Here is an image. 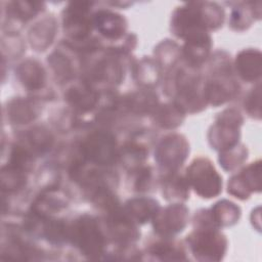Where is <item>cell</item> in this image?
Returning <instances> with one entry per match:
<instances>
[{
    "label": "cell",
    "instance_id": "cell-34",
    "mask_svg": "<svg viewBox=\"0 0 262 262\" xmlns=\"http://www.w3.org/2000/svg\"><path fill=\"white\" fill-rule=\"evenodd\" d=\"M150 255L160 260H185L183 249L174 242H159L149 248Z\"/></svg>",
    "mask_w": 262,
    "mask_h": 262
},
{
    "label": "cell",
    "instance_id": "cell-22",
    "mask_svg": "<svg viewBox=\"0 0 262 262\" xmlns=\"http://www.w3.org/2000/svg\"><path fill=\"white\" fill-rule=\"evenodd\" d=\"M261 2H241L232 7L229 26L234 31L248 30L261 15Z\"/></svg>",
    "mask_w": 262,
    "mask_h": 262
},
{
    "label": "cell",
    "instance_id": "cell-39",
    "mask_svg": "<svg viewBox=\"0 0 262 262\" xmlns=\"http://www.w3.org/2000/svg\"><path fill=\"white\" fill-rule=\"evenodd\" d=\"M135 177H134V183L133 188L136 191L144 192L149 190V188L152 185V170L149 166H140L139 168L134 170Z\"/></svg>",
    "mask_w": 262,
    "mask_h": 262
},
{
    "label": "cell",
    "instance_id": "cell-32",
    "mask_svg": "<svg viewBox=\"0 0 262 262\" xmlns=\"http://www.w3.org/2000/svg\"><path fill=\"white\" fill-rule=\"evenodd\" d=\"M27 183L26 172L13 166L7 165L1 170V187L3 191L15 192Z\"/></svg>",
    "mask_w": 262,
    "mask_h": 262
},
{
    "label": "cell",
    "instance_id": "cell-2",
    "mask_svg": "<svg viewBox=\"0 0 262 262\" xmlns=\"http://www.w3.org/2000/svg\"><path fill=\"white\" fill-rule=\"evenodd\" d=\"M69 241L90 259H98L103 254V233L97 220L90 215L80 216L69 226Z\"/></svg>",
    "mask_w": 262,
    "mask_h": 262
},
{
    "label": "cell",
    "instance_id": "cell-1",
    "mask_svg": "<svg viewBox=\"0 0 262 262\" xmlns=\"http://www.w3.org/2000/svg\"><path fill=\"white\" fill-rule=\"evenodd\" d=\"M224 21L223 8L214 2H189L178 7L171 17L172 33L182 39L188 36L217 30Z\"/></svg>",
    "mask_w": 262,
    "mask_h": 262
},
{
    "label": "cell",
    "instance_id": "cell-36",
    "mask_svg": "<svg viewBox=\"0 0 262 262\" xmlns=\"http://www.w3.org/2000/svg\"><path fill=\"white\" fill-rule=\"evenodd\" d=\"M44 4L36 1H14L9 3V14L18 21H27L40 12Z\"/></svg>",
    "mask_w": 262,
    "mask_h": 262
},
{
    "label": "cell",
    "instance_id": "cell-37",
    "mask_svg": "<svg viewBox=\"0 0 262 262\" xmlns=\"http://www.w3.org/2000/svg\"><path fill=\"white\" fill-rule=\"evenodd\" d=\"M34 164L33 155L32 151L24 146V145H14L9 158V164L10 166H13L17 169H20L25 171L26 173L29 172Z\"/></svg>",
    "mask_w": 262,
    "mask_h": 262
},
{
    "label": "cell",
    "instance_id": "cell-17",
    "mask_svg": "<svg viewBox=\"0 0 262 262\" xmlns=\"http://www.w3.org/2000/svg\"><path fill=\"white\" fill-rule=\"evenodd\" d=\"M69 200L67 195L56 187L46 189L38 196L32 205V212L41 217L48 218L68 207Z\"/></svg>",
    "mask_w": 262,
    "mask_h": 262
},
{
    "label": "cell",
    "instance_id": "cell-15",
    "mask_svg": "<svg viewBox=\"0 0 262 262\" xmlns=\"http://www.w3.org/2000/svg\"><path fill=\"white\" fill-rule=\"evenodd\" d=\"M261 51L254 48H247L238 52L234 66L242 80L248 83L259 81L261 78Z\"/></svg>",
    "mask_w": 262,
    "mask_h": 262
},
{
    "label": "cell",
    "instance_id": "cell-20",
    "mask_svg": "<svg viewBox=\"0 0 262 262\" xmlns=\"http://www.w3.org/2000/svg\"><path fill=\"white\" fill-rule=\"evenodd\" d=\"M160 210L159 203L150 198H135L126 202L124 212L135 223L144 224L152 220Z\"/></svg>",
    "mask_w": 262,
    "mask_h": 262
},
{
    "label": "cell",
    "instance_id": "cell-21",
    "mask_svg": "<svg viewBox=\"0 0 262 262\" xmlns=\"http://www.w3.org/2000/svg\"><path fill=\"white\" fill-rule=\"evenodd\" d=\"M19 82L29 90H40L46 82V72L42 64L35 59H27L16 68Z\"/></svg>",
    "mask_w": 262,
    "mask_h": 262
},
{
    "label": "cell",
    "instance_id": "cell-12",
    "mask_svg": "<svg viewBox=\"0 0 262 262\" xmlns=\"http://www.w3.org/2000/svg\"><path fill=\"white\" fill-rule=\"evenodd\" d=\"M107 228L111 235L120 243H133L140 236L135 222H133L120 208L108 213Z\"/></svg>",
    "mask_w": 262,
    "mask_h": 262
},
{
    "label": "cell",
    "instance_id": "cell-27",
    "mask_svg": "<svg viewBox=\"0 0 262 262\" xmlns=\"http://www.w3.org/2000/svg\"><path fill=\"white\" fill-rule=\"evenodd\" d=\"M48 63L54 73L55 79L60 83L68 82L75 76V62L70 58L69 54L59 49L48 56Z\"/></svg>",
    "mask_w": 262,
    "mask_h": 262
},
{
    "label": "cell",
    "instance_id": "cell-23",
    "mask_svg": "<svg viewBox=\"0 0 262 262\" xmlns=\"http://www.w3.org/2000/svg\"><path fill=\"white\" fill-rule=\"evenodd\" d=\"M126 108L134 114L145 115L154 113L158 106V95L151 90H141L134 92L123 100Z\"/></svg>",
    "mask_w": 262,
    "mask_h": 262
},
{
    "label": "cell",
    "instance_id": "cell-16",
    "mask_svg": "<svg viewBox=\"0 0 262 262\" xmlns=\"http://www.w3.org/2000/svg\"><path fill=\"white\" fill-rule=\"evenodd\" d=\"M57 31L54 16H45L37 21L29 31L28 39L31 47L36 51H44L53 42Z\"/></svg>",
    "mask_w": 262,
    "mask_h": 262
},
{
    "label": "cell",
    "instance_id": "cell-7",
    "mask_svg": "<svg viewBox=\"0 0 262 262\" xmlns=\"http://www.w3.org/2000/svg\"><path fill=\"white\" fill-rule=\"evenodd\" d=\"M189 152L186 138L178 133L164 136L158 143L155 160L166 172L175 173L185 162Z\"/></svg>",
    "mask_w": 262,
    "mask_h": 262
},
{
    "label": "cell",
    "instance_id": "cell-5",
    "mask_svg": "<svg viewBox=\"0 0 262 262\" xmlns=\"http://www.w3.org/2000/svg\"><path fill=\"white\" fill-rule=\"evenodd\" d=\"M186 180L203 199H212L222 191V177L207 158L194 159L186 172Z\"/></svg>",
    "mask_w": 262,
    "mask_h": 262
},
{
    "label": "cell",
    "instance_id": "cell-33",
    "mask_svg": "<svg viewBox=\"0 0 262 262\" xmlns=\"http://www.w3.org/2000/svg\"><path fill=\"white\" fill-rule=\"evenodd\" d=\"M248 159V149L244 144H236L222 150L219 156L220 166L225 171H232L241 166Z\"/></svg>",
    "mask_w": 262,
    "mask_h": 262
},
{
    "label": "cell",
    "instance_id": "cell-30",
    "mask_svg": "<svg viewBox=\"0 0 262 262\" xmlns=\"http://www.w3.org/2000/svg\"><path fill=\"white\" fill-rule=\"evenodd\" d=\"M160 67L150 58H142L134 68V78L143 87H154L160 80Z\"/></svg>",
    "mask_w": 262,
    "mask_h": 262
},
{
    "label": "cell",
    "instance_id": "cell-24",
    "mask_svg": "<svg viewBox=\"0 0 262 262\" xmlns=\"http://www.w3.org/2000/svg\"><path fill=\"white\" fill-rule=\"evenodd\" d=\"M155 123L164 129H174L182 124L185 113L175 103L158 105L152 113Z\"/></svg>",
    "mask_w": 262,
    "mask_h": 262
},
{
    "label": "cell",
    "instance_id": "cell-31",
    "mask_svg": "<svg viewBox=\"0 0 262 262\" xmlns=\"http://www.w3.org/2000/svg\"><path fill=\"white\" fill-rule=\"evenodd\" d=\"M181 54L179 46L171 40H163L155 48L156 62L160 69H170L178 60Z\"/></svg>",
    "mask_w": 262,
    "mask_h": 262
},
{
    "label": "cell",
    "instance_id": "cell-14",
    "mask_svg": "<svg viewBox=\"0 0 262 262\" xmlns=\"http://www.w3.org/2000/svg\"><path fill=\"white\" fill-rule=\"evenodd\" d=\"M64 98L75 110L84 113L92 111L99 101L98 92L87 82L70 86L64 93Z\"/></svg>",
    "mask_w": 262,
    "mask_h": 262
},
{
    "label": "cell",
    "instance_id": "cell-10",
    "mask_svg": "<svg viewBox=\"0 0 262 262\" xmlns=\"http://www.w3.org/2000/svg\"><path fill=\"white\" fill-rule=\"evenodd\" d=\"M207 81L203 88V95L207 103L218 106L232 99L238 92V85L226 73Z\"/></svg>",
    "mask_w": 262,
    "mask_h": 262
},
{
    "label": "cell",
    "instance_id": "cell-18",
    "mask_svg": "<svg viewBox=\"0 0 262 262\" xmlns=\"http://www.w3.org/2000/svg\"><path fill=\"white\" fill-rule=\"evenodd\" d=\"M91 80L110 85H118L124 79V68L114 57H104L96 61L90 74Z\"/></svg>",
    "mask_w": 262,
    "mask_h": 262
},
{
    "label": "cell",
    "instance_id": "cell-38",
    "mask_svg": "<svg viewBox=\"0 0 262 262\" xmlns=\"http://www.w3.org/2000/svg\"><path fill=\"white\" fill-rule=\"evenodd\" d=\"M245 110L248 115L255 119H260L261 117V87L258 84L254 87L247 95L244 101Z\"/></svg>",
    "mask_w": 262,
    "mask_h": 262
},
{
    "label": "cell",
    "instance_id": "cell-26",
    "mask_svg": "<svg viewBox=\"0 0 262 262\" xmlns=\"http://www.w3.org/2000/svg\"><path fill=\"white\" fill-rule=\"evenodd\" d=\"M163 195L170 202L186 201L189 195V184L186 178L177 175L176 172L166 175L163 183Z\"/></svg>",
    "mask_w": 262,
    "mask_h": 262
},
{
    "label": "cell",
    "instance_id": "cell-3",
    "mask_svg": "<svg viewBox=\"0 0 262 262\" xmlns=\"http://www.w3.org/2000/svg\"><path fill=\"white\" fill-rule=\"evenodd\" d=\"M187 243L200 261H220L227 250V239L216 227L194 228L187 236Z\"/></svg>",
    "mask_w": 262,
    "mask_h": 262
},
{
    "label": "cell",
    "instance_id": "cell-29",
    "mask_svg": "<svg viewBox=\"0 0 262 262\" xmlns=\"http://www.w3.org/2000/svg\"><path fill=\"white\" fill-rule=\"evenodd\" d=\"M26 142L32 152L44 154L48 151L54 142L52 133L43 126H36L25 134Z\"/></svg>",
    "mask_w": 262,
    "mask_h": 262
},
{
    "label": "cell",
    "instance_id": "cell-11",
    "mask_svg": "<svg viewBox=\"0 0 262 262\" xmlns=\"http://www.w3.org/2000/svg\"><path fill=\"white\" fill-rule=\"evenodd\" d=\"M93 27L108 40L119 41L127 31L126 18L114 11L101 9L92 14Z\"/></svg>",
    "mask_w": 262,
    "mask_h": 262
},
{
    "label": "cell",
    "instance_id": "cell-9",
    "mask_svg": "<svg viewBox=\"0 0 262 262\" xmlns=\"http://www.w3.org/2000/svg\"><path fill=\"white\" fill-rule=\"evenodd\" d=\"M188 221V209L179 203L159 210L152 219L155 231L162 236H171L181 232Z\"/></svg>",
    "mask_w": 262,
    "mask_h": 262
},
{
    "label": "cell",
    "instance_id": "cell-13",
    "mask_svg": "<svg viewBox=\"0 0 262 262\" xmlns=\"http://www.w3.org/2000/svg\"><path fill=\"white\" fill-rule=\"evenodd\" d=\"M184 40L182 51L187 64L192 68L201 66L208 57L212 47L210 35L207 32H200L188 36Z\"/></svg>",
    "mask_w": 262,
    "mask_h": 262
},
{
    "label": "cell",
    "instance_id": "cell-4",
    "mask_svg": "<svg viewBox=\"0 0 262 262\" xmlns=\"http://www.w3.org/2000/svg\"><path fill=\"white\" fill-rule=\"evenodd\" d=\"M243 122V116L236 108L231 107L221 112L208 133L212 148L222 151L236 145L241 137Z\"/></svg>",
    "mask_w": 262,
    "mask_h": 262
},
{
    "label": "cell",
    "instance_id": "cell-8",
    "mask_svg": "<svg viewBox=\"0 0 262 262\" xmlns=\"http://www.w3.org/2000/svg\"><path fill=\"white\" fill-rule=\"evenodd\" d=\"M92 2H71L63 11V31L74 41L86 40L89 36L92 24L90 15Z\"/></svg>",
    "mask_w": 262,
    "mask_h": 262
},
{
    "label": "cell",
    "instance_id": "cell-19",
    "mask_svg": "<svg viewBox=\"0 0 262 262\" xmlns=\"http://www.w3.org/2000/svg\"><path fill=\"white\" fill-rule=\"evenodd\" d=\"M6 112L7 119L11 124H28L38 117L39 104L36 100L17 97L8 102Z\"/></svg>",
    "mask_w": 262,
    "mask_h": 262
},
{
    "label": "cell",
    "instance_id": "cell-28",
    "mask_svg": "<svg viewBox=\"0 0 262 262\" xmlns=\"http://www.w3.org/2000/svg\"><path fill=\"white\" fill-rule=\"evenodd\" d=\"M147 155L148 151L144 144L136 141H130L122 146L118 156L125 168L134 171L141 166L147 158Z\"/></svg>",
    "mask_w": 262,
    "mask_h": 262
},
{
    "label": "cell",
    "instance_id": "cell-25",
    "mask_svg": "<svg viewBox=\"0 0 262 262\" xmlns=\"http://www.w3.org/2000/svg\"><path fill=\"white\" fill-rule=\"evenodd\" d=\"M210 212L217 227L234 225L238 222L242 213L241 208L228 200H221L217 202L211 208Z\"/></svg>",
    "mask_w": 262,
    "mask_h": 262
},
{
    "label": "cell",
    "instance_id": "cell-6",
    "mask_svg": "<svg viewBox=\"0 0 262 262\" xmlns=\"http://www.w3.org/2000/svg\"><path fill=\"white\" fill-rule=\"evenodd\" d=\"M80 152L92 165L108 166L118 156L116 137L108 131L92 132L82 141Z\"/></svg>",
    "mask_w": 262,
    "mask_h": 262
},
{
    "label": "cell",
    "instance_id": "cell-35",
    "mask_svg": "<svg viewBox=\"0 0 262 262\" xmlns=\"http://www.w3.org/2000/svg\"><path fill=\"white\" fill-rule=\"evenodd\" d=\"M244 187L250 194L253 192H260L261 190V162L258 160L250 164L239 174L236 175Z\"/></svg>",
    "mask_w": 262,
    "mask_h": 262
}]
</instances>
